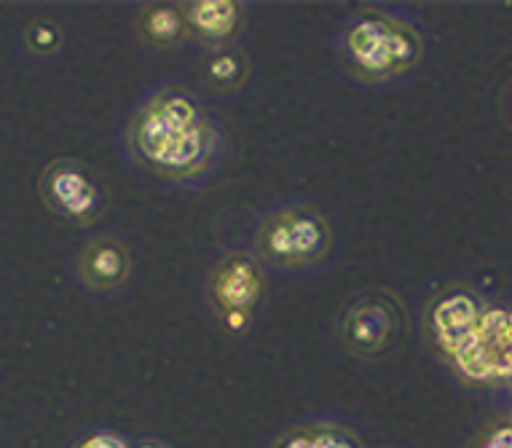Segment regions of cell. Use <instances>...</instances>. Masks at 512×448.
<instances>
[{
  "instance_id": "5b68a950",
  "label": "cell",
  "mask_w": 512,
  "mask_h": 448,
  "mask_svg": "<svg viewBox=\"0 0 512 448\" xmlns=\"http://www.w3.org/2000/svg\"><path fill=\"white\" fill-rule=\"evenodd\" d=\"M258 293V274L247 261H234L218 279L220 301L231 309H244Z\"/></svg>"
},
{
  "instance_id": "6da1fadb",
  "label": "cell",
  "mask_w": 512,
  "mask_h": 448,
  "mask_svg": "<svg viewBox=\"0 0 512 448\" xmlns=\"http://www.w3.org/2000/svg\"><path fill=\"white\" fill-rule=\"evenodd\" d=\"M43 196L59 215H68V218H84L97 204V188L76 161H59L46 172Z\"/></svg>"
},
{
  "instance_id": "7a4b0ae2",
  "label": "cell",
  "mask_w": 512,
  "mask_h": 448,
  "mask_svg": "<svg viewBox=\"0 0 512 448\" xmlns=\"http://www.w3.org/2000/svg\"><path fill=\"white\" fill-rule=\"evenodd\" d=\"M325 247V226L322 220L306 212H295L274 220L266 231V250L282 261H303L317 255Z\"/></svg>"
},
{
  "instance_id": "277c9868",
  "label": "cell",
  "mask_w": 512,
  "mask_h": 448,
  "mask_svg": "<svg viewBox=\"0 0 512 448\" xmlns=\"http://www.w3.org/2000/svg\"><path fill=\"white\" fill-rule=\"evenodd\" d=\"M84 274L94 285H116L126 274V255L116 242H97L86 250Z\"/></svg>"
},
{
  "instance_id": "3957f363",
  "label": "cell",
  "mask_w": 512,
  "mask_h": 448,
  "mask_svg": "<svg viewBox=\"0 0 512 448\" xmlns=\"http://www.w3.org/2000/svg\"><path fill=\"white\" fill-rule=\"evenodd\" d=\"M346 328L352 333L354 344H360L368 352H376V349H384V344H389V339L400 328V320H397V312L392 306L376 301V298H368V301L354 306L349 320H346Z\"/></svg>"
},
{
  "instance_id": "8992f818",
  "label": "cell",
  "mask_w": 512,
  "mask_h": 448,
  "mask_svg": "<svg viewBox=\"0 0 512 448\" xmlns=\"http://www.w3.org/2000/svg\"><path fill=\"white\" fill-rule=\"evenodd\" d=\"M210 78L215 84H234L239 76V60L234 54H218L210 60Z\"/></svg>"
}]
</instances>
